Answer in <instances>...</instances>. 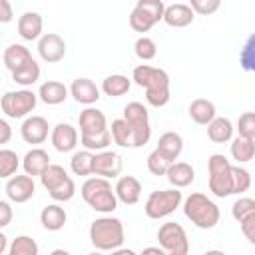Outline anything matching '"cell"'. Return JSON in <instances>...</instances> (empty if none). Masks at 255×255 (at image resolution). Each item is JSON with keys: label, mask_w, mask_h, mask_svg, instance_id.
Here are the masks:
<instances>
[{"label": "cell", "mask_w": 255, "mask_h": 255, "mask_svg": "<svg viewBox=\"0 0 255 255\" xmlns=\"http://www.w3.org/2000/svg\"><path fill=\"white\" fill-rule=\"evenodd\" d=\"M133 82L145 88V100L153 108H161L169 102V76L161 68L141 64L133 68Z\"/></svg>", "instance_id": "1"}, {"label": "cell", "mask_w": 255, "mask_h": 255, "mask_svg": "<svg viewBox=\"0 0 255 255\" xmlns=\"http://www.w3.org/2000/svg\"><path fill=\"white\" fill-rule=\"evenodd\" d=\"M90 239L100 251H116L124 243V225L118 217H100L90 225Z\"/></svg>", "instance_id": "2"}, {"label": "cell", "mask_w": 255, "mask_h": 255, "mask_svg": "<svg viewBox=\"0 0 255 255\" xmlns=\"http://www.w3.org/2000/svg\"><path fill=\"white\" fill-rule=\"evenodd\" d=\"M82 197L84 201L100 213H112L118 207V197L112 191V185L106 177H90L82 185Z\"/></svg>", "instance_id": "3"}, {"label": "cell", "mask_w": 255, "mask_h": 255, "mask_svg": "<svg viewBox=\"0 0 255 255\" xmlns=\"http://www.w3.org/2000/svg\"><path fill=\"white\" fill-rule=\"evenodd\" d=\"M183 213L199 229H211L219 223V207L203 193H191L183 201Z\"/></svg>", "instance_id": "4"}, {"label": "cell", "mask_w": 255, "mask_h": 255, "mask_svg": "<svg viewBox=\"0 0 255 255\" xmlns=\"http://www.w3.org/2000/svg\"><path fill=\"white\" fill-rule=\"evenodd\" d=\"M209 169V191L215 197H227L231 195V163L223 153L209 155L207 161Z\"/></svg>", "instance_id": "5"}, {"label": "cell", "mask_w": 255, "mask_h": 255, "mask_svg": "<svg viewBox=\"0 0 255 255\" xmlns=\"http://www.w3.org/2000/svg\"><path fill=\"white\" fill-rule=\"evenodd\" d=\"M183 195L179 191V187H173V189H159V191H151L149 197L145 199V215L149 219H161V217H167L171 215L179 203H181Z\"/></svg>", "instance_id": "6"}, {"label": "cell", "mask_w": 255, "mask_h": 255, "mask_svg": "<svg viewBox=\"0 0 255 255\" xmlns=\"http://www.w3.org/2000/svg\"><path fill=\"white\" fill-rule=\"evenodd\" d=\"M124 120L131 128L133 133V147H141L149 141L151 137V128H149V116L147 108L139 102H129L124 108Z\"/></svg>", "instance_id": "7"}, {"label": "cell", "mask_w": 255, "mask_h": 255, "mask_svg": "<svg viewBox=\"0 0 255 255\" xmlns=\"http://www.w3.org/2000/svg\"><path fill=\"white\" fill-rule=\"evenodd\" d=\"M157 241L159 247L169 253V255H185L189 251V241H187V233L185 229L175 223V221H167L159 227L157 231Z\"/></svg>", "instance_id": "8"}, {"label": "cell", "mask_w": 255, "mask_h": 255, "mask_svg": "<svg viewBox=\"0 0 255 255\" xmlns=\"http://www.w3.org/2000/svg\"><path fill=\"white\" fill-rule=\"evenodd\" d=\"M36 102H38V96L32 90H16V92H6L2 96L0 106L8 118L18 120L28 116L36 108Z\"/></svg>", "instance_id": "9"}, {"label": "cell", "mask_w": 255, "mask_h": 255, "mask_svg": "<svg viewBox=\"0 0 255 255\" xmlns=\"http://www.w3.org/2000/svg\"><path fill=\"white\" fill-rule=\"evenodd\" d=\"M124 167V161H122V155L116 153V151H110V149H102L100 153L94 155V163H92V173L100 175V177H116L120 175Z\"/></svg>", "instance_id": "10"}, {"label": "cell", "mask_w": 255, "mask_h": 255, "mask_svg": "<svg viewBox=\"0 0 255 255\" xmlns=\"http://www.w3.org/2000/svg\"><path fill=\"white\" fill-rule=\"evenodd\" d=\"M38 54L44 62L56 64L66 56V42L62 40V36H58L54 32L44 34L38 40Z\"/></svg>", "instance_id": "11"}, {"label": "cell", "mask_w": 255, "mask_h": 255, "mask_svg": "<svg viewBox=\"0 0 255 255\" xmlns=\"http://www.w3.org/2000/svg\"><path fill=\"white\" fill-rule=\"evenodd\" d=\"M36 191V185H34V179L32 175H10L8 183H6V195L10 201L14 203H26L28 199H32Z\"/></svg>", "instance_id": "12"}, {"label": "cell", "mask_w": 255, "mask_h": 255, "mask_svg": "<svg viewBox=\"0 0 255 255\" xmlns=\"http://www.w3.org/2000/svg\"><path fill=\"white\" fill-rule=\"evenodd\" d=\"M20 133H22V139L26 143H42L46 141L48 137V122L46 118L42 116H30L24 120L22 128H20Z\"/></svg>", "instance_id": "13"}, {"label": "cell", "mask_w": 255, "mask_h": 255, "mask_svg": "<svg viewBox=\"0 0 255 255\" xmlns=\"http://www.w3.org/2000/svg\"><path fill=\"white\" fill-rule=\"evenodd\" d=\"M78 122H80L82 135H94V133H100V131H106L108 129V122H106L104 112H100L96 108H86L80 114V120Z\"/></svg>", "instance_id": "14"}, {"label": "cell", "mask_w": 255, "mask_h": 255, "mask_svg": "<svg viewBox=\"0 0 255 255\" xmlns=\"http://www.w3.org/2000/svg\"><path fill=\"white\" fill-rule=\"evenodd\" d=\"M195 12L189 8V4H171L163 10V22L171 28H185L193 22Z\"/></svg>", "instance_id": "15"}, {"label": "cell", "mask_w": 255, "mask_h": 255, "mask_svg": "<svg viewBox=\"0 0 255 255\" xmlns=\"http://www.w3.org/2000/svg\"><path fill=\"white\" fill-rule=\"evenodd\" d=\"M52 145L66 153V151H72L76 145H78V131L74 126L70 124H58L54 129H52Z\"/></svg>", "instance_id": "16"}, {"label": "cell", "mask_w": 255, "mask_h": 255, "mask_svg": "<svg viewBox=\"0 0 255 255\" xmlns=\"http://www.w3.org/2000/svg\"><path fill=\"white\" fill-rule=\"evenodd\" d=\"M116 197L126 203V205H133L139 201V195H141V183L133 177V175H124L118 179L116 183Z\"/></svg>", "instance_id": "17"}, {"label": "cell", "mask_w": 255, "mask_h": 255, "mask_svg": "<svg viewBox=\"0 0 255 255\" xmlns=\"http://www.w3.org/2000/svg\"><path fill=\"white\" fill-rule=\"evenodd\" d=\"M70 92H72V96H74V100L78 104L90 106V104H94V102L100 100V90H98V86L90 78H76L72 82Z\"/></svg>", "instance_id": "18"}, {"label": "cell", "mask_w": 255, "mask_h": 255, "mask_svg": "<svg viewBox=\"0 0 255 255\" xmlns=\"http://www.w3.org/2000/svg\"><path fill=\"white\" fill-rule=\"evenodd\" d=\"M30 60H34V58H32L30 50L26 46H22V44H10L4 50V66L10 70V74L20 70V68H24Z\"/></svg>", "instance_id": "19"}, {"label": "cell", "mask_w": 255, "mask_h": 255, "mask_svg": "<svg viewBox=\"0 0 255 255\" xmlns=\"http://www.w3.org/2000/svg\"><path fill=\"white\" fill-rule=\"evenodd\" d=\"M165 175H167V181L173 187H187L195 179L193 167L189 163H185V161H171V165L165 171Z\"/></svg>", "instance_id": "20"}, {"label": "cell", "mask_w": 255, "mask_h": 255, "mask_svg": "<svg viewBox=\"0 0 255 255\" xmlns=\"http://www.w3.org/2000/svg\"><path fill=\"white\" fill-rule=\"evenodd\" d=\"M42 16L38 12H24L18 20V34L24 40H36L42 34Z\"/></svg>", "instance_id": "21"}, {"label": "cell", "mask_w": 255, "mask_h": 255, "mask_svg": "<svg viewBox=\"0 0 255 255\" xmlns=\"http://www.w3.org/2000/svg\"><path fill=\"white\" fill-rule=\"evenodd\" d=\"M40 100L48 106H58L62 104L66 98H68V88L62 84V82H56V80H48L40 86V92H38Z\"/></svg>", "instance_id": "22"}, {"label": "cell", "mask_w": 255, "mask_h": 255, "mask_svg": "<svg viewBox=\"0 0 255 255\" xmlns=\"http://www.w3.org/2000/svg\"><path fill=\"white\" fill-rule=\"evenodd\" d=\"M22 165H24V171L28 173V175H40L48 165H50V155H48V151H44V149H40V147H34V149H30L26 155H24V159H22Z\"/></svg>", "instance_id": "23"}, {"label": "cell", "mask_w": 255, "mask_h": 255, "mask_svg": "<svg viewBox=\"0 0 255 255\" xmlns=\"http://www.w3.org/2000/svg\"><path fill=\"white\" fill-rule=\"evenodd\" d=\"M169 161H175L179 157V153L183 151V139L179 133L175 131H165L159 135V141H157V147Z\"/></svg>", "instance_id": "24"}, {"label": "cell", "mask_w": 255, "mask_h": 255, "mask_svg": "<svg viewBox=\"0 0 255 255\" xmlns=\"http://www.w3.org/2000/svg\"><path fill=\"white\" fill-rule=\"evenodd\" d=\"M189 116L195 124L199 126H207L213 118H215V106L213 102L209 100H203V98H197L189 104Z\"/></svg>", "instance_id": "25"}, {"label": "cell", "mask_w": 255, "mask_h": 255, "mask_svg": "<svg viewBox=\"0 0 255 255\" xmlns=\"http://www.w3.org/2000/svg\"><path fill=\"white\" fill-rule=\"evenodd\" d=\"M207 135L215 143H225L233 137V124L227 118H213L207 124Z\"/></svg>", "instance_id": "26"}, {"label": "cell", "mask_w": 255, "mask_h": 255, "mask_svg": "<svg viewBox=\"0 0 255 255\" xmlns=\"http://www.w3.org/2000/svg\"><path fill=\"white\" fill-rule=\"evenodd\" d=\"M40 221L48 231H60L66 223V211H64V207H60L56 203L46 205L40 213Z\"/></svg>", "instance_id": "27"}, {"label": "cell", "mask_w": 255, "mask_h": 255, "mask_svg": "<svg viewBox=\"0 0 255 255\" xmlns=\"http://www.w3.org/2000/svg\"><path fill=\"white\" fill-rule=\"evenodd\" d=\"M231 155L237 163H247L255 155V139L253 137H243L237 135L231 143Z\"/></svg>", "instance_id": "28"}, {"label": "cell", "mask_w": 255, "mask_h": 255, "mask_svg": "<svg viewBox=\"0 0 255 255\" xmlns=\"http://www.w3.org/2000/svg\"><path fill=\"white\" fill-rule=\"evenodd\" d=\"M129 86H131V82L128 80V76H122V74H112L102 82V90L110 98H120V96L128 94Z\"/></svg>", "instance_id": "29"}, {"label": "cell", "mask_w": 255, "mask_h": 255, "mask_svg": "<svg viewBox=\"0 0 255 255\" xmlns=\"http://www.w3.org/2000/svg\"><path fill=\"white\" fill-rule=\"evenodd\" d=\"M110 133H112L114 143H118V145H122V147H133V133H131V128L128 126V122H126L124 118L112 122Z\"/></svg>", "instance_id": "30"}, {"label": "cell", "mask_w": 255, "mask_h": 255, "mask_svg": "<svg viewBox=\"0 0 255 255\" xmlns=\"http://www.w3.org/2000/svg\"><path fill=\"white\" fill-rule=\"evenodd\" d=\"M92 163H94V153L90 149L76 151L70 159V167L76 175H90L92 173Z\"/></svg>", "instance_id": "31"}, {"label": "cell", "mask_w": 255, "mask_h": 255, "mask_svg": "<svg viewBox=\"0 0 255 255\" xmlns=\"http://www.w3.org/2000/svg\"><path fill=\"white\" fill-rule=\"evenodd\" d=\"M70 175L66 173V169L62 165H56V163H50L42 173H40V179H42V185L50 191L54 189L56 185H60L64 179H68Z\"/></svg>", "instance_id": "32"}, {"label": "cell", "mask_w": 255, "mask_h": 255, "mask_svg": "<svg viewBox=\"0 0 255 255\" xmlns=\"http://www.w3.org/2000/svg\"><path fill=\"white\" fill-rule=\"evenodd\" d=\"M40 78V66L36 64V60H30L24 68L12 72V80L20 86H32L34 82H38Z\"/></svg>", "instance_id": "33"}, {"label": "cell", "mask_w": 255, "mask_h": 255, "mask_svg": "<svg viewBox=\"0 0 255 255\" xmlns=\"http://www.w3.org/2000/svg\"><path fill=\"white\" fill-rule=\"evenodd\" d=\"M251 187V173L245 167L231 165V191L233 193H245Z\"/></svg>", "instance_id": "34"}, {"label": "cell", "mask_w": 255, "mask_h": 255, "mask_svg": "<svg viewBox=\"0 0 255 255\" xmlns=\"http://www.w3.org/2000/svg\"><path fill=\"white\" fill-rule=\"evenodd\" d=\"M18 159L20 157L16 155V151L0 147V179H6V177H10V175L16 173V169L20 165Z\"/></svg>", "instance_id": "35"}, {"label": "cell", "mask_w": 255, "mask_h": 255, "mask_svg": "<svg viewBox=\"0 0 255 255\" xmlns=\"http://www.w3.org/2000/svg\"><path fill=\"white\" fill-rule=\"evenodd\" d=\"M129 26L135 30V32H149L153 26H155V20L147 14V12H143L141 8H133L131 10V14H129Z\"/></svg>", "instance_id": "36"}, {"label": "cell", "mask_w": 255, "mask_h": 255, "mask_svg": "<svg viewBox=\"0 0 255 255\" xmlns=\"http://www.w3.org/2000/svg\"><path fill=\"white\" fill-rule=\"evenodd\" d=\"M10 255H38V243L28 235H20L12 241Z\"/></svg>", "instance_id": "37"}, {"label": "cell", "mask_w": 255, "mask_h": 255, "mask_svg": "<svg viewBox=\"0 0 255 255\" xmlns=\"http://www.w3.org/2000/svg\"><path fill=\"white\" fill-rule=\"evenodd\" d=\"M110 143H112V133H110V129L100 131V133H94V135H82V145H84L86 149L102 151V149H106Z\"/></svg>", "instance_id": "38"}, {"label": "cell", "mask_w": 255, "mask_h": 255, "mask_svg": "<svg viewBox=\"0 0 255 255\" xmlns=\"http://www.w3.org/2000/svg\"><path fill=\"white\" fill-rule=\"evenodd\" d=\"M169 165H171V161H169L159 149H153V151L147 155V169H149V173H153V175H165V171L169 169Z\"/></svg>", "instance_id": "39"}, {"label": "cell", "mask_w": 255, "mask_h": 255, "mask_svg": "<svg viewBox=\"0 0 255 255\" xmlns=\"http://www.w3.org/2000/svg\"><path fill=\"white\" fill-rule=\"evenodd\" d=\"M133 50H135V56H137L139 60H143V62L153 60V58H155V54H157L155 42H153L151 38H147V36L137 38V40H135V44H133Z\"/></svg>", "instance_id": "40"}, {"label": "cell", "mask_w": 255, "mask_h": 255, "mask_svg": "<svg viewBox=\"0 0 255 255\" xmlns=\"http://www.w3.org/2000/svg\"><path fill=\"white\" fill-rule=\"evenodd\" d=\"M48 193H50V197L56 199V201H70V199L74 197V193H76V183H74L72 177H68V179H64L60 185H56L54 189H50Z\"/></svg>", "instance_id": "41"}, {"label": "cell", "mask_w": 255, "mask_h": 255, "mask_svg": "<svg viewBox=\"0 0 255 255\" xmlns=\"http://www.w3.org/2000/svg\"><path fill=\"white\" fill-rule=\"evenodd\" d=\"M255 213V201L251 197H239L233 205H231V215L235 221H241L243 217Z\"/></svg>", "instance_id": "42"}, {"label": "cell", "mask_w": 255, "mask_h": 255, "mask_svg": "<svg viewBox=\"0 0 255 255\" xmlns=\"http://www.w3.org/2000/svg\"><path fill=\"white\" fill-rule=\"evenodd\" d=\"M237 131L243 137H253L255 139V114L253 112H245L239 116L237 120Z\"/></svg>", "instance_id": "43"}, {"label": "cell", "mask_w": 255, "mask_h": 255, "mask_svg": "<svg viewBox=\"0 0 255 255\" xmlns=\"http://www.w3.org/2000/svg\"><path fill=\"white\" fill-rule=\"evenodd\" d=\"M137 8H141L143 12H147L153 20H155V24L163 18V10H165V6H163V2L161 0H137V4H135Z\"/></svg>", "instance_id": "44"}, {"label": "cell", "mask_w": 255, "mask_h": 255, "mask_svg": "<svg viewBox=\"0 0 255 255\" xmlns=\"http://www.w3.org/2000/svg\"><path fill=\"white\" fill-rule=\"evenodd\" d=\"M219 6H221V0H189V8L201 16H209L217 12Z\"/></svg>", "instance_id": "45"}, {"label": "cell", "mask_w": 255, "mask_h": 255, "mask_svg": "<svg viewBox=\"0 0 255 255\" xmlns=\"http://www.w3.org/2000/svg\"><path fill=\"white\" fill-rule=\"evenodd\" d=\"M253 44H255V38L251 36V38L247 40V44L243 46V50H241V66H243V70H247V72H251V70H253V64H255Z\"/></svg>", "instance_id": "46"}, {"label": "cell", "mask_w": 255, "mask_h": 255, "mask_svg": "<svg viewBox=\"0 0 255 255\" xmlns=\"http://www.w3.org/2000/svg\"><path fill=\"white\" fill-rule=\"evenodd\" d=\"M239 225H241V231H243V235L247 237V241H249V243H255V213L243 217V219L239 221Z\"/></svg>", "instance_id": "47"}, {"label": "cell", "mask_w": 255, "mask_h": 255, "mask_svg": "<svg viewBox=\"0 0 255 255\" xmlns=\"http://www.w3.org/2000/svg\"><path fill=\"white\" fill-rule=\"evenodd\" d=\"M12 217H14V211H12L10 203L0 199V229H2V227H6V225H10Z\"/></svg>", "instance_id": "48"}, {"label": "cell", "mask_w": 255, "mask_h": 255, "mask_svg": "<svg viewBox=\"0 0 255 255\" xmlns=\"http://www.w3.org/2000/svg\"><path fill=\"white\" fill-rule=\"evenodd\" d=\"M12 18H14L12 4L8 0H0V22L2 24H8V22H12Z\"/></svg>", "instance_id": "49"}, {"label": "cell", "mask_w": 255, "mask_h": 255, "mask_svg": "<svg viewBox=\"0 0 255 255\" xmlns=\"http://www.w3.org/2000/svg\"><path fill=\"white\" fill-rule=\"evenodd\" d=\"M10 137H12V128L8 126V122H6V120H0V145L8 143V141H10Z\"/></svg>", "instance_id": "50"}, {"label": "cell", "mask_w": 255, "mask_h": 255, "mask_svg": "<svg viewBox=\"0 0 255 255\" xmlns=\"http://www.w3.org/2000/svg\"><path fill=\"white\" fill-rule=\"evenodd\" d=\"M6 245H8V239H6V235L0 231V255L6 251Z\"/></svg>", "instance_id": "51"}, {"label": "cell", "mask_w": 255, "mask_h": 255, "mask_svg": "<svg viewBox=\"0 0 255 255\" xmlns=\"http://www.w3.org/2000/svg\"><path fill=\"white\" fill-rule=\"evenodd\" d=\"M143 253H157V255H163L165 251H163L161 247H145V249H143Z\"/></svg>", "instance_id": "52"}]
</instances>
